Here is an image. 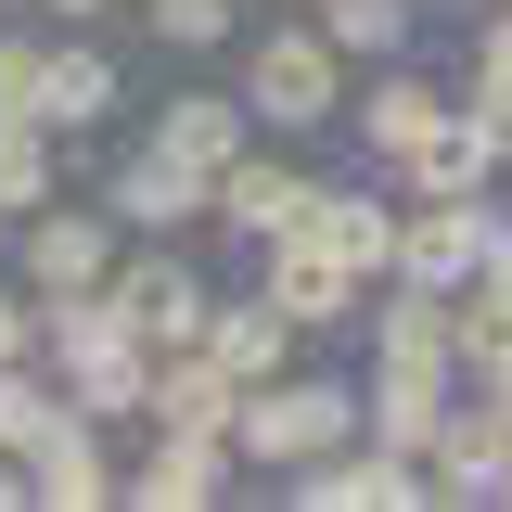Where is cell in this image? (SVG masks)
I'll use <instances>...</instances> for the list:
<instances>
[{
	"instance_id": "6da1fadb",
	"label": "cell",
	"mask_w": 512,
	"mask_h": 512,
	"mask_svg": "<svg viewBox=\"0 0 512 512\" xmlns=\"http://www.w3.org/2000/svg\"><path fill=\"white\" fill-rule=\"evenodd\" d=\"M244 436H256V461H320V448H346V397L333 384H256L244 397Z\"/></svg>"
},
{
	"instance_id": "7a4b0ae2",
	"label": "cell",
	"mask_w": 512,
	"mask_h": 512,
	"mask_svg": "<svg viewBox=\"0 0 512 512\" xmlns=\"http://www.w3.org/2000/svg\"><path fill=\"white\" fill-rule=\"evenodd\" d=\"M487 244H500V231H487L461 192H436V218H410V231H397V269L448 295V282H474V269H487Z\"/></svg>"
},
{
	"instance_id": "3957f363",
	"label": "cell",
	"mask_w": 512,
	"mask_h": 512,
	"mask_svg": "<svg viewBox=\"0 0 512 512\" xmlns=\"http://www.w3.org/2000/svg\"><path fill=\"white\" fill-rule=\"evenodd\" d=\"M244 77H256V116H282V128L333 116V39H269Z\"/></svg>"
},
{
	"instance_id": "277c9868",
	"label": "cell",
	"mask_w": 512,
	"mask_h": 512,
	"mask_svg": "<svg viewBox=\"0 0 512 512\" xmlns=\"http://www.w3.org/2000/svg\"><path fill=\"white\" fill-rule=\"evenodd\" d=\"M295 244H320L333 269H346V282H372L384 256H397V218H384L372 192H320V205H308V231H295Z\"/></svg>"
},
{
	"instance_id": "5b68a950",
	"label": "cell",
	"mask_w": 512,
	"mask_h": 512,
	"mask_svg": "<svg viewBox=\"0 0 512 512\" xmlns=\"http://www.w3.org/2000/svg\"><path fill=\"white\" fill-rule=\"evenodd\" d=\"M116 308H128V333H141V346H192V333H205V282H192V269H167V256H141V269L116 282Z\"/></svg>"
},
{
	"instance_id": "8992f818",
	"label": "cell",
	"mask_w": 512,
	"mask_h": 512,
	"mask_svg": "<svg viewBox=\"0 0 512 512\" xmlns=\"http://www.w3.org/2000/svg\"><path fill=\"white\" fill-rule=\"evenodd\" d=\"M231 397H244L231 359H192V346L154 359V410H167V436H218V423H231Z\"/></svg>"
},
{
	"instance_id": "52a82bcc",
	"label": "cell",
	"mask_w": 512,
	"mask_h": 512,
	"mask_svg": "<svg viewBox=\"0 0 512 512\" xmlns=\"http://www.w3.org/2000/svg\"><path fill=\"white\" fill-rule=\"evenodd\" d=\"M295 500H320V512H410V500H436V487H423L410 461H333V448H320Z\"/></svg>"
},
{
	"instance_id": "ba28073f",
	"label": "cell",
	"mask_w": 512,
	"mask_h": 512,
	"mask_svg": "<svg viewBox=\"0 0 512 512\" xmlns=\"http://www.w3.org/2000/svg\"><path fill=\"white\" fill-rule=\"evenodd\" d=\"M103 269H116V256H103V218H39V231H26V282H39V295H90Z\"/></svg>"
},
{
	"instance_id": "9c48e42d",
	"label": "cell",
	"mask_w": 512,
	"mask_h": 512,
	"mask_svg": "<svg viewBox=\"0 0 512 512\" xmlns=\"http://www.w3.org/2000/svg\"><path fill=\"white\" fill-rule=\"evenodd\" d=\"M218 205H231V231H308L320 180H295V167H218Z\"/></svg>"
},
{
	"instance_id": "30bf717a",
	"label": "cell",
	"mask_w": 512,
	"mask_h": 512,
	"mask_svg": "<svg viewBox=\"0 0 512 512\" xmlns=\"http://www.w3.org/2000/svg\"><path fill=\"white\" fill-rule=\"evenodd\" d=\"M26 487H39V500H64V512H90V500H128L116 474H103V448H77L64 423H52L39 448H26Z\"/></svg>"
},
{
	"instance_id": "8fae6325",
	"label": "cell",
	"mask_w": 512,
	"mask_h": 512,
	"mask_svg": "<svg viewBox=\"0 0 512 512\" xmlns=\"http://www.w3.org/2000/svg\"><path fill=\"white\" fill-rule=\"evenodd\" d=\"M346 295H359V282H346L320 244H308V256H295V244L269 256V308H282V320H308V333H320V320H346Z\"/></svg>"
},
{
	"instance_id": "7c38bea8",
	"label": "cell",
	"mask_w": 512,
	"mask_h": 512,
	"mask_svg": "<svg viewBox=\"0 0 512 512\" xmlns=\"http://www.w3.org/2000/svg\"><path fill=\"white\" fill-rule=\"evenodd\" d=\"M192 167L180 154H167V141H154V154H141V167H116V218H141V231H167V218H192Z\"/></svg>"
},
{
	"instance_id": "4fadbf2b",
	"label": "cell",
	"mask_w": 512,
	"mask_h": 512,
	"mask_svg": "<svg viewBox=\"0 0 512 512\" xmlns=\"http://www.w3.org/2000/svg\"><path fill=\"white\" fill-rule=\"evenodd\" d=\"M359 128H372V154H397V167H410V154L436 141V90H423V77H384L372 103H359Z\"/></svg>"
},
{
	"instance_id": "5bb4252c",
	"label": "cell",
	"mask_w": 512,
	"mask_h": 512,
	"mask_svg": "<svg viewBox=\"0 0 512 512\" xmlns=\"http://www.w3.org/2000/svg\"><path fill=\"white\" fill-rule=\"evenodd\" d=\"M39 116H52V128L116 116V64H103V52H52V64H39Z\"/></svg>"
},
{
	"instance_id": "9a60e30c",
	"label": "cell",
	"mask_w": 512,
	"mask_h": 512,
	"mask_svg": "<svg viewBox=\"0 0 512 512\" xmlns=\"http://www.w3.org/2000/svg\"><path fill=\"white\" fill-rule=\"evenodd\" d=\"M487 167H500V128H487V116H474V128H448V116H436V141L410 154V180H423V192H474Z\"/></svg>"
},
{
	"instance_id": "2e32d148",
	"label": "cell",
	"mask_w": 512,
	"mask_h": 512,
	"mask_svg": "<svg viewBox=\"0 0 512 512\" xmlns=\"http://www.w3.org/2000/svg\"><path fill=\"white\" fill-rule=\"evenodd\" d=\"M372 410H384V436H397V448H423V436L448 423V397H436V359H384V397H372Z\"/></svg>"
},
{
	"instance_id": "e0dca14e",
	"label": "cell",
	"mask_w": 512,
	"mask_h": 512,
	"mask_svg": "<svg viewBox=\"0 0 512 512\" xmlns=\"http://www.w3.org/2000/svg\"><path fill=\"white\" fill-rule=\"evenodd\" d=\"M154 141L180 154L192 180H218V167H231V141H244V116H231V103H167V128H154Z\"/></svg>"
},
{
	"instance_id": "ac0fdd59",
	"label": "cell",
	"mask_w": 512,
	"mask_h": 512,
	"mask_svg": "<svg viewBox=\"0 0 512 512\" xmlns=\"http://www.w3.org/2000/svg\"><path fill=\"white\" fill-rule=\"evenodd\" d=\"M128 500H154V512H205V500H218V448H205V436L154 448V474H141Z\"/></svg>"
},
{
	"instance_id": "d6986e66",
	"label": "cell",
	"mask_w": 512,
	"mask_h": 512,
	"mask_svg": "<svg viewBox=\"0 0 512 512\" xmlns=\"http://www.w3.org/2000/svg\"><path fill=\"white\" fill-rule=\"evenodd\" d=\"M205 333H218V359H231L244 384H269V372H282V333H295V320H282V308H231V320H205Z\"/></svg>"
},
{
	"instance_id": "ffe728a7",
	"label": "cell",
	"mask_w": 512,
	"mask_h": 512,
	"mask_svg": "<svg viewBox=\"0 0 512 512\" xmlns=\"http://www.w3.org/2000/svg\"><path fill=\"white\" fill-rule=\"evenodd\" d=\"M384 359H448V308H436V282L384 308Z\"/></svg>"
},
{
	"instance_id": "44dd1931",
	"label": "cell",
	"mask_w": 512,
	"mask_h": 512,
	"mask_svg": "<svg viewBox=\"0 0 512 512\" xmlns=\"http://www.w3.org/2000/svg\"><path fill=\"white\" fill-rule=\"evenodd\" d=\"M52 167H39V116H0V205H39Z\"/></svg>"
},
{
	"instance_id": "7402d4cb",
	"label": "cell",
	"mask_w": 512,
	"mask_h": 512,
	"mask_svg": "<svg viewBox=\"0 0 512 512\" xmlns=\"http://www.w3.org/2000/svg\"><path fill=\"white\" fill-rule=\"evenodd\" d=\"M333 39L346 52H397L410 39V0H333Z\"/></svg>"
},
{
	"instance_id": "603a6c76",
	"label": "cell",
	"mask_w": 512,
	"mask_h": 512,
	"mask_svg": "<svg viewBox=\"0 0 512 512\" xmlns=\"http://www.w3.org/2000/svg\"><path fill=\"white\" fill-rule=\"evenodd\" d=\"M39 436H52V410H39V384H13V372H0V448H39Z\"/></svg>"
},
{
	"instance_id": "cb8c5ba5",
	"label": "cell",
	"mask_w": 512,
	"mask_h": 512,
	"mask_svg": "<svg viewBox=\"0 0 512 512\" xmlns=\"http://www.w3.org/2000/svg\"><path fill=\"white\" fill-rule=\"evenodd\" d=\"M154 26H167V39H180V52H205V39H218V26H231V0H154Z\"/></svg>"
},
{
	"instance_id": "d4e9b609",
	"label": "cell",
	"mask_w": 512,
	"mask_h": 512,
	"mask_svg": "<svg viewBox=\"0 0 512 512\" xmlns=\"http://www.w3.org/2000/svg\"><path fill=\"white\" fill-rule=\"evenodd\" d=\"M39 64H52V52H26V39H0V116H39Z\"/></svg>"
},
{
	"instance_id": "484cf974",
	"label": "cell",
	"mask_w": 512,
	"mask_h": 512,
	"mask_svg": "<svg viewBox=\"0 0 512 512\" xmlns=\"http://www.w3.org/2000/svg\"><path fill=\"white\" fill-rule=\"evenodd\" d=\"M26 333H39V320H26V308H13V295H0V359H13V346H26Z\"/></svg>"
},
{
	"instance_id": "4316f807",
	"label": "cell",
	"mask_w": 512,
	"mask_h": 512,
	"mask_svg": "<svg viewBox=\"0 0 512 512\" xmlns=\"http://www.w3.org/2000/svg\"><path fill=\"white\" fill-rule=\"evenodd\" d=\"M487 282H500V295H512V244H487Z\"/></svg>"
},
{
	"instance_id": "83f0119b",
	"label": "cell",
	"mask_w": 512,
	"mask_h": 512,
	"mask_svg": "<svg viewBox=\"0 0 512 512\" xmlns=\"http://www.w3.org/2000/svg\"><path fill=\"white\" fill-rule=\"evenodd\" d=\"M64 13H103V0H64Z\"/></svg>"
}]
</instances>
